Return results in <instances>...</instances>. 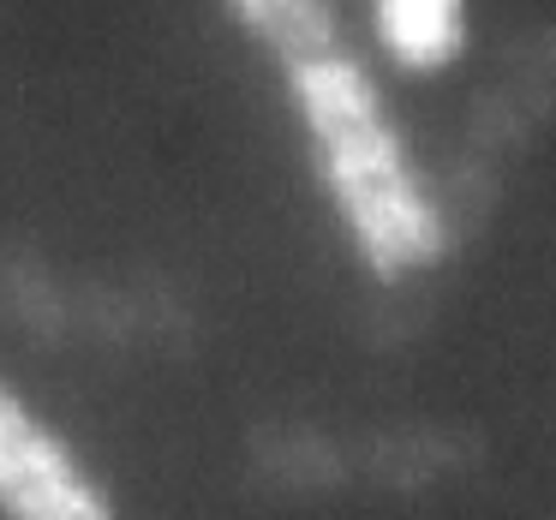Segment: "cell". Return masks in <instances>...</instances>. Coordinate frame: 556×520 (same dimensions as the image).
I'll return each instance as SVG.
<instances>
[{
  "instance_id": "obj_4",
  "label": "cell",
  "mask_w": 556,
  "mask_h": 520,
  "mask_svg": "<svg viewBox=\"0 0 556 520\" xmlns=\"http://www.w3.org/2000/svg\"><path fill=\"white\" fill-rule=\"evenodd\" d=\"M228 13L240 18L245 37L264 54H276L281 66L341 42V25H336V7H329V0H228Z\"/></svg>"
},
{
  "instance_id": "obj_1",
  "label": "cell",
  "mask_w": 556,
  "mask_h": 520,
  "mask_svg": "<svg viewBox=\"0 0 556 520\" xmlns=\"http://www.w3.org/2000/svg\"><path fill=\"white\" fill-rule=\"evenodd\" d=\"M293 114L312 138V162L348 228L359 264L377 281H407L431 269L448 245V216L413 174L395 121L383 114L365 61L348 42H329L317 54L281 66Z\"/></svg>"
},
{
  "instance_id": "obj_3",
  "label": "cell",
  "mask_w": 556,
  "mask_h": 520,
  "mask_svg": "<svg viewBox=\"0 0 556 520\" xmlns=\"http://www.w3.org/2000/svg\"><path fill=\"white\" fill-rule=\"evenodd\" d=\"M365 13L401 73H443L467 49V0H365Z\"/></svg>"
},
{
  "instance_id": "obj_2",
  "label": "cell",
  "mask_w": 556,
  "mask_h": 520,
  "mask_svg": "<svg viewBox=\"0 0 556 520\" xmlns=\"http://www.w3.org/2000/svg\"><path fill=\"white\" fill-rule=\"evenodd\" d=\"M0 515L7 520H114L73 448L0 383Z\"/></svg>"
}]
</instances>
